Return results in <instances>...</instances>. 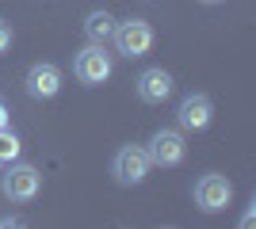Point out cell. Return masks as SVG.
Here are the masks:
<instances>
[{
    "instance_id": "obj_7",
    "label": "cell",
    "mask_w": 256,
    "mask_h": 229,
    "mask_svg": "<svg viewBox=\"0 0 256 229\" xmlns=\"http://www.w3.org/2000/svg\"><path fill=\"white\" fill-rule=\"evenodd\" d=\"M23 84H27V96L31 99H54L62 92V69L50 65V61H38V65L27 69Z\"/></svg>"
},
{
    "instance_id": "obj_11",
    "label": "cell",
    "mask_w": 256,
    "mask_h": 229,
    "mask_svg": "<svg viewBox=\"0 0 256 229\" xmlns=\"http://www.w3.org/2000/svg\"><path fill=\"white\" fill-rule=\"evenodd\" d=\"M16 157H20V138L0 130V161H16Z\"/></svg>"
},
{
    "instance_id": "obj_4",
    "label": "cell",
    "mask_w": 256,
    "mask_h": 229,
    "mask_svg": "<svg viewBox=\"0 0 256 229\" xmlns=\"http://www.w3.org/2000/svg\"><path fill=\"white\" fill-rule=\"evenodd\" d=\"M38 187H42V176L31 164H12L8 172H4V180H0V191L12 203H31L38 195Z\"/></svg>"
},
{
    "instance_id": "obj_14",
    "label": "cell",
    "mask_w": 256,
    "mask_h": 229,
    "mask_svg": "<svg viewBox=\"0 0 256 229\" xmlns=\"http://www.w3.org/2000/svg\"><path fill=\"white\" fill-rule=\"evenodd\" d=\"M199 4H222V0H199Z\"/></svg>"
},
{
    "instance_id": "obj_3",
    "label": "cell",
    "mask_w": 256,
    "mask_h": 229,
    "mask_svg": "<svg viewBox=\"0 0 256 229\" xmlns=\"http://www.w3.org/2000/svg\"><path fill=\"white\" fill-rule=\"evenodd\" d=\"M111 42H115V50L122 57H142V54H150V46H153V27L146 19H122V23H115Z\"/></svg>"
},
{
    "instance_id": "obj_1",
    "label": "cell",
    "mask_w": 256,
    "mask_h": 229,
    "mask_svg": "<svg viewBox=\"0 0 256 229\" xmlns=\"http://www.w3.org/2000/svg\"><path fill=\"white\" fill-rule=\"evenodd\" d=\"M73 73H76V80H80V84L96 88V84H104L107 76L115 73V61H111V54H107L100 42H88L84 50L73 57Z\"/></svg>"
},
{
    "instance_id": "obj_9",
    "label": "cell",
    "mask_w": 256,
    "mask_h": 229,
    "mask_svg": "<svg viewBox=\"0 0 256 229\" xmlns=\"http://www.w3.org/2000/svg\"><path fill=\"white\" fill-rule=\"evenodd\" d=\"M134 88H138V99L142 103H164V99L172 96V76L164 73V69H146V73L134 80Z\"/></svg>"
},
{
    "instance_id": "obj_5",
    "label": "cell",
    "mask_w": 256,
    "mask_h": 229,
    "mask_svg": "<svg viewBox=\"0 0 256 229\" xmlns=\"http://www.w3.org/2000/svg\"><path fill=\"white\" fill-rule=\"evenodd\" d=\"M146 153H150V161L157 164V168H176V164L184 161L188 145H184L180 130H157L150 138V145H146Z\"/></svg>"
},
{
    "instance_id": "obj_2",
    "label": "cell",
    "mask_w": 256,
    "mask_h": 229,
    "mask_svg": "<svg viewBox=\"0 0 256 229\" xmlns=\"http://www.w3.org/2000/svg\"><path fill=\"white\" fill-rule=\"evenodd\" d=\"M111 172H115V180L122 187H138L153 172V161H150V153H146V145H122L115 153V161H111Z\"/></svg>"
},
{
    "instance_id": "obj_10",
    "label": "cell",
    "mask_w": 256,
    "mask_h": 229,
    "mask_svg": "<svg viewBox=\"0 0 256 229\" xmlns=\"http://www.w3.org/2000/svg\"><path fill=\"white\" fill-rule=\"evenodd\" d=\"M111 34H115V19H111L107 11H88V19H84V38H88V42L107 46V42H111Z\"/></svg>"
},
{
    "instance_id": "obj_13",
    "label": "cell",
    "mask_w": 256,
    "mask_h": 229,
    "mask_svg": "<svg viewBox=\"0 0 256 229\" xmlns=\"http://www.w3.org/2000/svg\"><path fill=\"white\" fill-rule=\"evenodd\" d=\"M0 130H8V107H4V99H0Z\"/></svg>"
},
{
    "instance_id": "obj_8",
    "label": "cell",
    "mask_w": 256,
    "mask_h": 229,
    "mask_svg": "<svg viewBox=\"0 0 256 229\" xmlns=\"http://www.w3.org/2000/svg\"><path fill=\"white\" fill-rule=\"evenodd\" d=\"M176 119H180V130H206L210 126V119H214V103H210V96H188L180 103V111H176Z\"/></svg>"
},
{
    "instance_id": "obj_6",
    "label": "cell",
    "mask_w": 256,
    "mask_h": 229,
    "mask_svg": "<svg viewBox=\"0 0 256 229\" xmlns=\"http://www.w3.org/2000/svg\"><path fill=\"white\" fill-rule=\"evenodd\" d=\"M230 199H234V187H230V180L218 172H206L199 184H195V203L206 210V214H218V210L230 207Z\"/></svg>"
},
{
    "instance_id": "obj_12",
    "label": "cell",
    "mask_w": 256,
    "mask_h": 229,
    "mask_svg": "<svg viewBox=\"0 0 256 229\" xmlns=\"http://www.w3.org/2000/svg\"><path fill=\"white\" fill-rule=\"evenodd\" d=\"M8 46H12V23L0 19V54H8Z\"/></svg>"
}]
</instances>
